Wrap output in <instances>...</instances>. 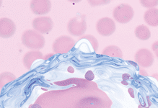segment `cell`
<instances>
[{
  "label": "cell",
  "mask_w": 158,
  "mask_h": 108,
  "mask_svg": "<svg viewBox=\"0 0 158 108\" xmlns=\"http://www.w3.org/2000/svg\"><path fill=\"white\" fill-rule=\"evenodd\" d=\"M67 71H68V72H69V73L72 74V73H74V69L72 66H69V67H68V69H67Z\"/></svg>",
  "instance_id": "17"
},
{
  "label": "cell",
  "mask_w": 158,
  "mask_h": 108,
  "mask_svg": "<svg viewBox=\"0 0 158 108\" xmlns=\"http://www.w3.org/2000/svg\"><path fill=\"white\" fill-rule=\"evenodd\" d=\"M86 30V16L83 14L76 15L69 21L68 24V30L72 35H82L85 33Z\"/></svg>",
  "instance_id": "3"
},
{
  "label": "cell",
  "mask_w": 158,
  "mask_h": 108,
  "mask_svg": "<svg viewBox=\"0 0 158 108\" xmlns=\"http://www.w3.org/2000/svg\"><path fill=\"white\" fill-rule=\"evenodd\" d=\"M33 27L34 29L40 33H48L53 29L54 22L50 18L48 17H40L35 18L33 21Z\"/></svg>",
  "instance_id": "6"
},
{
  "label": "cell",
  "mask_w": 158,
  "mask_h": 108,
  "mask_svg": "<svg viewBox=\"0 0 158 108\" xmlns=\"http://www.w3.org/2000/svg\"><path fill=\"white\" fill-rule=\"evenodd\" d=\"M30 108H42L41 106L38 105V104H35V105H32L30 106Z\"/></svg>",
  "instance_id": "18"
},
{
  "label": "cell",
  "mask_w": 158,
  "mask_h": 108,
  "mask_svg": "<svg viewBox=\"0 0 158 108\" xmlns=\"http://www.w3.org/2000/svg\"><path fill=\"white\" fill-rule=\"evenodd\" d=\"M113 15L117 22L121 24H126L133 19L134 12L131 6L127 4H122L115 8Z\"/></svg>",
  "instance_id": "2"
},
{
  "label": "cell",
  "mask_w": 158,
  "mask_h": 108,
  "mask_svg": "<svg viewBox=\"0 0 158 108\" xmlns=\"http://www.w3.org/2000/svg\"><path fill=\"white\" fill-rule=\"evenodd\" d=\"M98 33L102 36H110L116 30V24L114 21L109 18H101L96 25Z\"/></svg>",
  "instance_id": "4"
},
{
  "label": "cell",
  "mask_w": 158,
  "mask_h": 108,
  "mask_svg": "<svg viewBox=\"0 0 158 108\" xmlns=\"http://www.w3.org/2000/svg\"><path fill=\"white\" fill-rule=\"evenodd\" d=\"M144 20L147 25L150 26H158V9L152 8L146 11L144 13Z\"/></svg>",
  "instance_id": "10"
},
{
  "label": "cell",
  "mask_w": 158,
  "mask_h": 108,
  "mask_svg": "<svg viewBox=\"0 0 158 108\" xmlns=\"http://www.w3.org/2000/svg\"><path fill=\"white\" fill-rule=\"evenodd\" d=\"M135 60L138 65L143 68L151 66L154 62V56L148 49L142 48L136 52Z\"/></svg>",
  "instance_id": "7"
},
{
  "label": "cell",
  "mask_w": 158,
  "mask_h": 108,
  "mask_svg": "<svg viewBox=\"0 0 158 108\" xmlns=\"http://www.w3.org/2000/svg\"><path fill=\"white\" fill-rule=\"evenodd\" d=\"M152 48V50L155 53V56L158 58V41H156L155 43H154Z\"/></svg>",
  "instance_id": "16"
},
{
  "label": "cell",
  "mask_w": 158,
  "mask_h": 108,
  "mask_svg": "<svg viewBox=\"0 0 158 108\" xmlns=\"http://www.w3.org/2000/svg\"><path fill=\"white\" fill-rule=\"evenodd\" d=\"M141 5L144 7H153L158 5V1L156 0H144L140 2Z\"/></svg>",
  "instance_id": "14"
},
{
  "label": "cell",
  "mask_w": 158,
  "mask_h": 108,
  "mask_svg": "<svg viewBox=\"0 0 158 108\" xmlns=\"http://www.w3.org/2000/svg\"><path fill=\"white\" fill-rule=\"evenodd\" d=\"M51 4L49 1H32L31 9L33 13L44 15L48 13L51 10Z\"/></svg>",
  "instance_id": "9"
},
{
  "label": "cell",
  "mask_w": 158,
  "mask_h": 108,
  "mask_svg": "<svg viewBox=\"0 0 158 108\" xmlns=\"http://www.w3.org/2000/svg\"><path fill=\"white\" fill-rule=\"evenodd\" d=\"M103 54L109 55L112 57H118V58H122V52L121 50L118 47L115 46H110L105 48Z\"/></svg>",
  "instance_id": "12"
},
{
  "label": "cell",
  "mask_w": 158,
  "mask_h": 108,
  "mask_svg": "<svg viewBox=\"0 0 158 108\" xmlns=\"http://www.w3.org/2000/svg\"><path fill=\"white\" fill-rule=\"evenodd\" d=\"M134 33H135L136 37L141 41H147L151 37V33L149 27L144 25H141L136 27Z\"/></svg>",
  "instance_id": "11"
},
{
  "label": "cell",
  "mask_w": 158,
  "mask_h": 108,
  "mask_svg": "<svg viewBox=\"0 0 158 108\" xmlns=\"http://www.w3.org/2000/svg\"><path fill=\"white\" fill-rule=\"evenodd\" d=\"M85 79H87V81H93L95 78V75H94L93 72L92 71H87L85 75Z\"/></svg>",
  "instance_id": "15"
},
{
  "label": "cell",
  "mask_w": 158,
  "mask_h": 108,
  "mask_svg": "<svg viewBox=\"0 0 158 108\" xmlns=\"http://www.w3.org/2000/svg\"><path fill=\"white\" fill-rule=\"evenodd\" d=\"M74 46V41L69 36H61L54 41L53 48L55 52L67 53Z\"/></svg>",
  "instance_id": "5"
},
{
  "label": "cell",
  "mask_w": 158,
  "mask_h": 108,
  "mask_svg": "<svg viewBox=\"0 0 158 108\" xmlns=\"http://www.w3.org/2000/svg\"><path fill=\"white\" fill-rule=\"evenodd\" d=\"M122 83H123V84H126V85H127V82H122Z\"/></svg>",
  "instance_id": "20"
},
{
  "label": "cell",
  "mask_w": 158,
  "mask_h": 108,
  "mask_svg": "<svg viewBox=\"0 0 158 108\" xmlns=\"http://www.w3.org/2000/svg\"><path fill=\"white\" fill-rule=\"evenodd\" d=\"M152 77H155V79H157V80L158 81V74H153Z\"/></svg>",
  "instance_id": "19"
},
{
  "label": "cell",
  "mask_w": 158,
  "mask_h": 108,
  "mask_svg": "<svg viewBox=\"0 0 158 108\" xmlns=\"http://www.w3.org/2000/svg\"><path fill=\"white\" fill-rule=\"evenodd\" d=\"M22 41L26 47L30 48H41L45 44L44 38L37 32L31 30L23 33Z\"/></svg>",
  "instance_id": "1"
},
{
  "label": "cell",
  "mask_w": 158,
  "mask_h": 108,
  "mask_svg": "<svg viewBox=\"0 0 158 108\" xmlns=\"http://www.w3.org/2000/svg\"><path fill=\"white\" fill-rule=\"evenodd\" d=\"M82 39H87L88 41L90 42V43L92 44V46H93V47L94 48V49L95 50H98V42L97 41V39L95 38V37L93 35H85L84 37L82 38Z\"/></svg>",
  "instance_id": "13"
},
{
  "label": "cell",
  "mask_w": 158,
  "mask_h": 108,
  "mask_svg": "<svg viewBox=\"0 0 158 108\" xmlns=\"http://www.w3.org/2000/svg\"><path fill=\"white\" fill-rule=\"evenodd\" d=\"M16 30V25L13 21L8 18L1 19V36L4 38H8L14 35Z\"/></svg>",
  "instance_id": "8"
}]
</instances>
